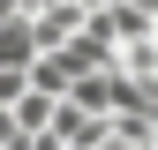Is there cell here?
Here are the masks:
<instances>
[{
    "label": "cell",
    "mask_w": 158,
    "mask_h": 150,
    "mask_svg": "<svg viewBox=\"0 0 158 150\" xmlns=\"http://www.w3.org/2000/svg\"><path fill=\"white\" fill-rule=\"evenodd\" d=\"M128 8H143V15H151V23H158V0H128Z\"/></svg>",
    "instance_id": "6da1fadb"
}]
</instances>
